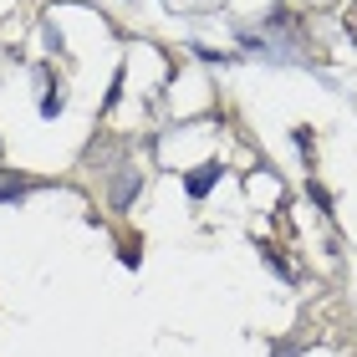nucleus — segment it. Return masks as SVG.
Returning <instances> with one entry per match:
<instances>
[{"label":"nucleus","mask_w":357,"mask_h":357,"mask_svg":"<svg viewBox=\"0 0 357 357\" xmlns=\"http://www.w3.org/2000/svg\"><path fill=\"white\" fill-rule=\"evenodd\" d=\"M133 189H138V174H123V178H118V184H112V204H118V209H123L128 199H133Z\"/></svg>","instance_id":"3"},{"label":"nucleus","mask_w":357,"mask_h":357,"mask_svg":"<svg viewBox=\"0 0 357 357\" xmlns=\"http://www.w3.org/2000/svg\"><path fill=\"white\" fill-rule=\"evenodd\" d=\"M26 189H31V178H21V174H6V169H0V199H21Z\"/></svg>","instance_id":"2"},{"label":"nucleus","mask_w":357,"mask_h":357,"mask_svg":"<svg viewBox=\"0 0 357 357\" xmlns=\"http://www.w3.org/2000/svg\"><path fill=\"white\" fill-rule=\"evenodd\" d=\"M215 178H220V169H215V164H204L199 174H189V194H194V199H204V194L215 189Z\"/></svg>","instance_id":"1"},{"label":"nucleus","mask_w":357,"mask_h":357,"mask_svg":"<svg viewBox=\"0 0 357 357\" xmlns=\"http://www.w3.org/2000/svg\"><path fill=\"white\" fill-rule=\"evenodd\" d=\"M352 36H357V15H352Z\"/></svg>","instance_id":"4"}]
</instances>
